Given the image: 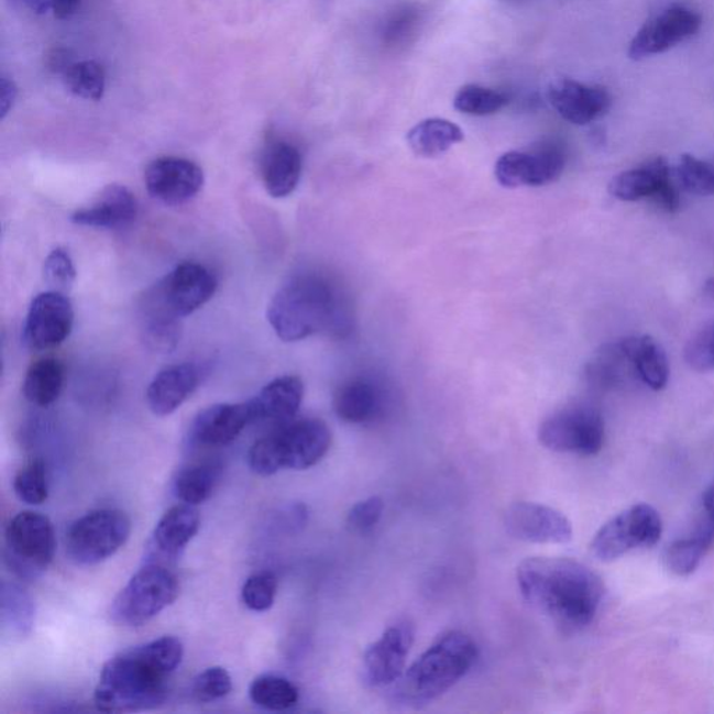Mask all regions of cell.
Wrapping results in <instances>:
<instances>
[{
    "label": "cell",
    "mask_w": 714,
    "mask_h": 714,
    "mask_svg": "<svg viewBox=\"0 0 714 714\" xmlns=\"http://www.w3.org/2000/svg\"><path fill=\"white\" fill-rule=\"evenodd\" d=\"M184 655V644L175 637L121 651L107 661L99 675L94 693L98 711L132 713L163 705Z\"/></svg>",
    "instance_id": "6da1fadb"
},
{
    "label": "cell",
    "mask_w": 714,
    "mask_h": 714,
    "mask_svg": "<svg viewBox=\"0 0 714 714\" xmlns=\"http://www.w3.org/2000/svg\"><path fill=\"white\" fill-rule=\"evenodd\" d=\"M520 594L564 630L587 627L604 596L602 578L575 560L531 557L517 570Z\"/></svg>",
    "instance_id": "7a4b0ae2"
},
{
    "label": "cell",
    "mask_w": 714,
    "mask_h": 714,
    "mask_svg": "<svg viewBox=\"0 0 714 714\" xmlns=\"http://www.w3.org/2000/svg\"><path fill=\"white\" fill-rule=\"evenodd\" d=\"M267 319L284 342L317 333L345 337L353 328V307L345 290L322 274L294 276L271 299Z\"/></svg>",
    "instance_id": "3957f363"
},
{
    "label": "cell",
    "mask_w": 714,
    "mask_h": 714,
    "mask_svg": "<svg viewBox=\"0 0 714 714\" xmlns=\"http://www.w3.org/2000/svg\"><path fill=\"white\" fill-rule=\"evenodd\" d=\"M477 655L476 642L461 630L442 635L400 677L399 700L420 705L444 695L472 670Z\"/></svg>",
    "instance_id": "277c9868"
},
{
    "label": "cell",
    "mask_w": 714,
    "mask_h": 714,
    "mask_svg": "<svg viewBox=\"0 0 714 714\" xmlns=\"http://www.w3.org/2000/svg\"><path fill=\"white\" fill-rule=\"evenodd\" d=\"M330 427L320 419L292 420L255 441L248 453L250 469L268 477L289 469L306 471L316 466L330 451Z\"/></svg>",
    "instance_id": "5b68a950"
},
{
    "label": "cell",
    "mask_w": 714,
    "mask_h": 714,
    "mask_svg": "<svg viewBox=\"0 0 714 714\" xmlns=\"http://www.w3.org/2000/svg\"><path fill=\"white\" fill-rule=\"evenodd\" d=\"M179 580L171 567L144 562L111 606V618L121 627H142L174 604Z\"/></svg>",
    "instance_id": "8992f818"
},
{
    "label": "cell",
    "mask_w": 714,
    "mask_h": 714,
    "mask_svg": "<svg viewBox=\"0 0 714 714\" xmlns=\"http://www.w3.org/2000/svg\"><path fill=\"white\" fill-rule=\"evenodd\" d=\"M132 534V520L121 509L91 510L72 524L66 534V552L77 565L91 567L111 559Z\"/></svg>",
    "instance_id": "52a82bcc"
},
{
    "label": "cell",
    "mask_w": 714,
    "mask_h": 714,
    "mask_svg": "<svg viewBox=\"0 0 714 714\" xmlns=\"http://www.w3.org/2000/svg\"><path fill=\"white\" fill-rule=\"evenodd\" d=\"M56 536L51 519L24 510L10 520L4 531V561L14 575L36 580L54 561Z\"/></svg>",
    "instance_id": "ba28073f"
},
{
    "label": "cell",
    "mask_w": 714,
    "mask_h": 714,
    "mask_svg": "<svg viewBox=\"0 0 714 714\" xmlns=\"http://www.w3.org/2000/svg\"><path fill=\"white\" fill-rule=\"evenodd\" d=\"M604 419L601 409L576 403L554 411L539 427L540 444L547 450L593 457L604 446Z\"/></svg>",
    "instance_id": "9c48e42d"
},
{
    "label": "cell",
    "mask_w": 714,
    "mask_h": 714,
    "mask_svg": "<svg viewBox=\"0 0 714 714\" xmlns=\"http://www.w3.org/2000/svg\"><path fill=\"white\" fill-rule=\"evenodd\" d=\"M663 534L660 515L649 504H637L618 514L594 535L591 550L597 560L613 562L637 547L658 543Z\"/></svg>",
    "instance_id": "30bf717a"
},
{
    "label": "cell",
    "mask_w": 714,
    "mask_h": 714,
    "mask_svg": "<svg viewBox=\"0 0 714 714\" xmlns=\"http://www.w3.org/2000/svg\"><path fill=\"white\" fill-rule=\"evenodd\" d=\"M567 151L559 142H541L526 151H509L495 163L498 184L507 189L540 187L559 179L565 169Z\"/></svg>",
    "instance_id": "8fae6325"
},
{
    "label": "cell",
    "mask_w": 714,
    "mask_h": 714,
    "mask_svg": "<svg viewBox=\"0 0 714 714\" xmlns=\"http://www.w3.org/2000/svg\"><path fill=\"white\" fill-rule=\"evenodd\" d=\"M217 288V276L210 270L198 263L186 262L176 265L145 294L182 320L207 305Z\"/></svg>",
    "instance_id": "7c38bea8"
},
{
    "label": "cell",
    "mask_w": 714,
    "mask_h": 714,
    "mask_svg": "<svg viewBox=\"0 0 714 714\" xmlns=\"http://www.w3.org/2000/svg\"><path fill=\"white\" fill-rule=\"evenodd\" d=\"M75 326V310L66 294L46 290L31 304L23 328L25 347L50 351L69 338Z\"/></svg>",
    "instance_id": "4fadbf2b"
},
{
    "label": "cell",
    "mask_w": 714,
    "mask_h": 714,
    "mask_svg": "<svg viewBox=\"0 0 714 714\" xmlns=\"http://www.w3.org/2000/svg\"><path fill=\"white\" fill-rule=\"evenodd\" d=\"M702 28L700 13L686 7H671L649 20L630 41L628 55L635 61L663 54L692 39Z\"/></svg>",
    "instance_id": "5bb4252c"
},
{
    "label": "cell",
    "mask_w": 714,
    "mask_h": 714,
    "mask_svg": "<svg viewBox=\"0 0 714 714\" xmlns=\"http://www.w3.org/2000/svg\"><path fill=\"white\" fill-rule=\"evenodd\" d=\"M504 525L513 538L536 545H565L571 541V520L547 505L520 502L508 507Z\"/></svg>",
    "instance_id": "9a60e30c"
},
{
    "label": "cell",
    "mask_w": 714,
    "mask_h": 714,
    "mask_svg": "<svg viewBox=\"0 0 714 714\" xmlns=\"http://www.w3.org/2000/svg\"><path fill=\"white\" fill-rule=\"evenodd\" d=\"M145 187L151 196L168 206H180L195 198L205 186V172L190 160L163 156L145 169Z\"/></svg>",
    "instance_id": "2e32d148"
},
{
    "label": "cell",
    "mask_w": 714,
    "mask_h": 714,
    "mask_svg": "<svg viewBox=\"0 0 714 714\" xmlns=\"http://www.w3.org/2000/svg\"><path fill=\"white\" fill-rule=\"evenodd\" d=\"M414 640L415 628L409 622L396 623L385 629L364 653L363 669L369 684L385 686L399 681Z\"/></svg>",
    "instance_id": "e0dca14e"
},
{
    "label": "cell",
    "mask_w": 714,
    "mask_h": 714,
    "mask_svg": "<svg viewBox=\"0 0 714 714\" xmlns=\"http://www.w3.org/2000/svg\"><path fill=\"white\" fill-rule=\"evenodd\" d=\"M254 421L252 404H217L208 406L193 419L190 444L200 448H220L232 444Z\"/></svg>",
    "instance_id": "ac0fdd59"
},
{
    "label": "cell",
    "mask_w": 714,
    "mask_h": 714,
    "mask_svg": "<svg viewBox=\"0 0 714 714\" xmlns=\"http://www.w3.org/2000/svg\"><path fill=\"white\" fill-rule=\"evenodd\" d=\"M200 514L189 504L175 505L156 524L144 562L171 567L200 529Z\"/></svg>",
    "instance_id": "d6986e66"
},
{
    "label": "cell",
    "mask_w": 714,
    "mask_h": 714,
    "mask_svg": "<svg viewBox=\"0 0 714 714\" xmlns=\"http://www.w3.org/2000/svg\"><path fill=\"white\" fill-rule=\"evenodd\" d=\"M549 101L564 121L585 127L601 119L612 108L606 88L560 78L549 87Z\"/></svg>",
    "instance_id": "ffe728a7"
},
{
    "label": "cell",
    "mask_w": 714,
    "mask_h": 714,
    "mask_svg": "<svg viewBox=\"0 0 714 714\" xmlns=\"http://www.w3.org/2000/svg\"><path fill=\"white\" fill-rule=\"evenodd\" d=\"M138 212V198L127 186L109 185L90 205L73 213L72 221L80 227L121 229L130 226Z\"/></svg>",
    "instance_id": "44dd1931"
},
{
    "label": "cell",
    "mask_w": 714,
    "mask_h": 714,
    "mask_svg": "<svg viewBox=\"0 0 714 714\" xmlns=\"http://www.w3.org/2000/svg\"><path fill=\"white\" fill-rule=\"evenodd\" d=\"M201 382L193 363H177L161 370L147 388L149 408L156 416H169L190 398Z\"/></svg>",
    "instance_id": "7402d4cb"
},
{
    "label": "cell",
    "mask_w": 714,
    "mask_h": 714,
    "mask_svg": "<svg viewBox=\"0 0 714 714\" xmlns=\"http://www.w3.org/2000/svg\"><path fill=\"white\" fill-rule=\"evenodd\" d=\"M301 154L286 140H271L262 156V179L265 190L274 198L288 197L296 190L301 176Z\"/></svg>",
    "instance_id": "603a6c76"
},
{
    "label": "cell",
    "mask_w": 714,
    "mask_h": 714,
    "mask_svg": "<svg viewBox=\"0 0 714 714\" xmlns=\"http://www.w3.org/2000/svg\"><path fill=\"white\" fill-rule=\"evenodd\" d=\"M304 396L305 385L297 375H283L273 380L250 400L254 421H268L279 426L289 424L299 411Z\"/></svg>",
    "instance_id": "cb8c5ba5"
},
{
    "label": "cell",
    "mask_w": 714,
    "mask_h": 714,
    "mask_svg": "<svg viewBox=\"0 0 714 714\" xmlns=\"http://www.w3.org/2000/svg\"><path fill=\"white\" fill-rule=\"evenodd\" d=\"M333 410L338 418L349 425H366L382 414L383 389L372 378H348L333 394Z\"/></svg>",
    "instance_id": "d4e9b609"
},
{
    "label": "cell",
    "mask_w": 714,
    "mask_h": 714,
    "mask_svg": "<svg viewBox=\"0 0 714 714\" xmlns=\"http://www.w3.org/2000/svg\"><path fill=\"white\" fill-rule=\"evenodd\" d=\"M672 172L663 156L648 161L638 168L623 172L613 177L608 185L609 195L622 201H639L644 198L653 200L667 185H670Z\"/></svg>",
    "instance_id": "484cf974"
},
{
    "label": "cell",
    "mask_w": 714,
    "mask_h": 714,
    "mask_svg": "<svg viewBox=\"0 0 714 714\" xmlns=\"http://www.w3.org/2000/svg\"><path fill=\"white\" fill-rule=\"evenodd\" d=\"M634 338L603 345L586 364V378L593 387L608 389L637 375L634 363Z\"/></svg>",
    "instance_id": "4316f807"
},
{
    "label": "cell",
    "mask_w": 714,
    "mask_h": 714,
    "mask_svg": "<svg viewBox=\"0 0 714 714\" xmlns=\"http://www.w3.org/2000/svg\"><path fill=\"white\" fill-rule=\"evenodd\" d=\"M139 316L145 345L160 353L174 351L180 340V319L166 311L147 294L140 301Z\"/></svg>",
    "instance_id": "83f0119b"
},
{
    "label": "cell",
    "mask_w": 714,
    "mask_h": 714,
    "mask_svg": "<svg viewBox=\"0 0 714 714\" xmlns=\"http://www.w3.org/2000/svg\"><path fill=\"white\" fill-rule=\"evenodd\" d=\"M465 139L458 124L442 118L426 119L409 130L406 140L411 151L424 158H437Z\"/></svg>",
    "instance_id": "f1b7e54d"
},
{
    "label": "cell",
    "mask_w": 714,
    "mask_h": 714,
    "mask_svg": "<svg viewBox=\"0 0 714 714\" xmlns=\"http://www.w3.org/2000/svg\"><path fill=\"white\" fill-rule=\"evenodd\" d=\"M64 384V363L56 358H41L25 373L23 393L30 404L46 408L59 398Z\"/></svg>",
    "instance_id": "f546056e"
},
{
    "label": "cell",
    "mask_w": 714,
    "mask_h": 714,
    "mask_svg": "<svg viewBox=\"0 0 714 714\" xmlns=\"http://www.w3.org/2000/svg\"><path fill=\"white\" fill-rule=\"evenodd\" d=\"M0 624L12 638H28L35 624V604L15 583L3 582L0 591Z\"/></svg>",
    "instance_id": "4dcf8cb0"
},
{
    "label": "cell",
    "mask_w": 714,
    "mask_h": 714,
    "mask_svg": "<svg viewBox=\"0 0 714 714\" xmlns=\"http://www.w3.org/2000/svg\"><path fill=\"white\" fill-rule=\"evenodd\" d=\"M633 352L635 372L642 383L655 391L663 389L669 383L670 366L660 343L649 336L634 337Z\"/></svg>",
    "instance_id": "1f68e13d"
},
{
    "label": "cell",
    "mask_w": 714,
    "mask_h": 714,
    "mask_svg": "<svg viewBox=\"0 0 714 714\" xmlns=\"http://www.w3.org/2000/svg\"><path fill=\"white\" fill-rule=\"evenodd\" d=\"M217 482L218 471L211 463H191L176 473L174 493L182 503L197 507L211 497Z\"/></svg>",
    "instance_id": "d6a6232c"
},
{
    "label": "cell",
    "mask_w": 714,
    "mask_h": 714,
    "mask_svg": "<svg viewBox=\"0 0 714 714\" xmlns=\"http://www.w3.org/2000/svg\"><path fill=\"white\" fill-rule=\"evenodd\" d=\"M714 541V525L708 523L700 534L690 539L674 541L666 552L667 568L675 575H691L700 567L703 556Z\"/></svg>",
    "instance_id": "836d02e7"
},
{
    "label": "cell",
    "mask_w": 714,
    "mask_h": 714,
    "mask_svg": "<svg viewBox=\"0 0 714 714\" xmlns=\"http://www.w3.org/2000/svg\"><path fill=\"white\" fill-rule=\"evenodd\" d=\"M250 700L271 712L288 711L299 702V690L294 682L278 675H262L250 685Z\"/></svg>",
    "instance_id": "e575fe53"
},
{
    "label": "cell",
    "mask_w": 714,
    "mask_h": 714,
    "mask_svg": "<svg viewBox=\"0 0 714 714\" xmlns=\"http://www.w3.org/2000/svg\"><path fill=\"white\" fill-rule=\"evenodd\" d=\"M62 76H64L66 87L76 97L87 99V101H99L106 92V70L97 62H73Z\"/></svg>",
    "instance_id": "d590c367"
},
{
    "label": "cell",
    "mask_w": 714,
    "mask_h": 714,
    "mask_svg": "<svg viewBox=\"0 0 714 714\" xmlns=\"http://www.w3.org/2000/svg\"><path fill=\"white\" fill-rule=\"evenodd\" d=\"M507 103L508 97L503 92L477 85L463 86L453 98L457 111L469 117H490L502 111Z\"/></svg>",
    "instance_id": "8d00e7d4"
},
{
    "label": "cell",
    "mask_w": 714,
    "mask_h": 714,
    "mask_svg": "<svg viewBox=\"0 0 714 714\" xmlns=\"http://www.w3.org/2000/svg\"><path fill=\"white\" fill-rule=\"evenodd\" d=\"M13 488L23 503L41 505L48 499L50 487L44 461L39 458L30 460L15 474Z\"/></svg>",
    "instance_id": "74e56055"
},
{
    "label": "cell",
    "mask_w": 714,
    "mask_h": 714,
    "mask_svg": "<svg viewBox=\"0 0 714 714\" xmlns=\"http://www.w3.org/2000/svg\"><path fill=\"white\" fill-rule=\"evenodd\" d=\"M677 179L692 195L714 196V163L684 154L677 166Z\"/></svg>",
    "instance_id": "f35d334b"
},
{
    "label": "cell",
    "mask_w": 714,
    "mask_h": 714,
    "mask_svg": "<svg viewBox=\"0 0 714 714\" xmlns=\"http://www.w3.org/2000/svg\"><path fill=\"white\" fill-rule=\"evenodd\" d=\"M278 581L273 572L262 571L248 578L242 587L244 606L255 613L268 612L274 606Z\"/></svg>",
    "instance_id": "ab89813d"
},
{
    "label": "cell",
    "mask_w": 714,
    "mask_h": 714,
    "mask_svg": "<svg viewBox=\"0 0 714 714\" xmlns=\"http://www.w3.org/2000/svg\"><path fill=\"white\" fill-rule=\"evenodd\" d=\"M233 690L232 677L223 667H210L193 681L191 693L198 702L210 703L222 700Z\"/></svg>",
    "instance_id": "60d3db41"
},
{
    "label": "cell",
    "mask_w": 714,
    "mask_h": 714,
    "mask_svg": "<svg viewBox=\"0 0 714 714\" xmlns=\"http://www.w3.org/2000/svg\"><path fill=\"white\" fill-rule=\"evenodd\" d=\"M44 279L51 290L69 292L76 281V267L72 255L64 248L52 250L44 262Z\"/></svg>",
    "instance_id": "b9f144b4"
},
{
    "label": "cell",
    "mask_w": 714,
    "mask_h": 714,
    "mask_svg": "<svg viewBox=\"0 0 714 714\" xmlns=\"http://www.w3.org/2000/svg\"><path fill=\"white\" fill-rule=\"evenodd\" d=\"M685 361L697 372L714 370V320L697 331L688 342Z\"/></svg>",
    "instance_id": "7bdbcfd3"
},
{
    "label": "cell",
    "mask_w": 714,
    "mask_h": 714,
    "mask_svg": "<svg viewBox=\"0 0 714 714\" xmlns=\"http://www.w3.org/2000/svg\"><path fill=\"white\" fill-rule=\"evenodd\" d=\"M384 513V502L374 495L354 504L347 517L348 528L354 534H367L377 526Z\"/></svg>",
    "instance_id": "ee69618b"
},
{
    "label": "cell",
    "mask_w": 714,
    "mask_h": 714,
    "mask_svg": "<svg viewBox=\"0 0 714 714\" xmlns=\"http://www.w3.org/2000/svg\"><path fill=\"white\" fill-rule=\"evenodd\" d=\"M35 14L52 13L56 19H69L80 8L81 0H18Z\"/></svg>",
    "instance_id": "f6af8a7d"
},
{
    "label": "cell",
    "mask_w": 714,
    "mask_h": 714,
    "mask_svg": "<svg viewBox=\"0 0 714 714\" xmlns=\"http://www.w3.org/2000/svg\"><path fill=\"white\" fill-rule=\"evenodd\" d=\"M18 87H15L14 81L3 76L2 83H0V114H2V119L7 118L10 109L13 108L15 99H18Z\"/></svg>",
    "instance_id": "bcb514c9"
},
{
    "label": "cell",
    "mask_w": 714,
    "mask_h": 714,
    "mask_svg": "<svg viewBox=\"0 0 714 714\" xmlns=\"http://www.w3.org/2000/svg\"><path fill=\"white\" fill-rule=\"evenodd\" d=\"M703 507H705L708 523L714 525V479L713 482L708 484L706 492L703 493Z\"/></svg>",
    "instance_id": "7dc6e473"
},
{
    "label": "cell",
    "mask_w": 714,
    "mask_h": 714,
    "mask_svg": "<svg viewBox=\"0 0 714 714\" xmlns=\"http://www.w3.org/2000/svg\"><path fill=\"white\" fill-rule=\"evenodd\" d=\"M703 295H705L707 299L714 301V276H712V278H708L705 285H703Z\"/></svg>",
    "instance_id": "c3c4849f"
}]
</instances>
